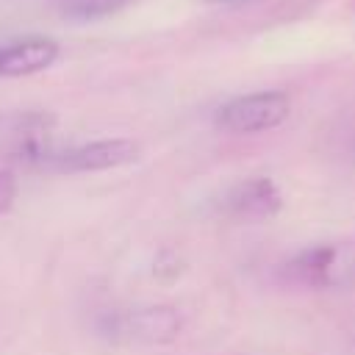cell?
<instances>
[{"label": "cell", "instance_id": "7a4b0ae2", "mask_svg": "<svg viewBox=\"0 0 355 355\" xmlns=\"http://www.w3.org/2000/svg\"><path fill=\"white\" fill-rule=\"evenodd\" d=\"M183 316L172 305H147L122 313H111L103 322V333L139 344H169L180 336Z\"/></svg>", "mask_w": 355, "mask_h": 355}, {"label": "cell", "instance_id": "52a82bcc", "mask_svg": "<svg viewBox=\"0 0 355 355\" xmlns=\"http://www.w3.org/2000/svg\"><path fill=\"white\" fill-rule=\"evenodd\" d=\"M128 3H133V0H58V11L67 19L86 22V19H100V17L116 14Z\"/></svg>", "mask_w": 355, "mask_h": 355}, {"label": "cell", "instance_id": "8992f818", "mask_svg": "<svg viewBox=\"0 0 355 355\" xmlns=\"http://www.w3.org/2000/svg\"><path fill=\"white\" fill-rule=\"evenodd\" d=\"M333 266H336V247H330V244H313V247H305L302 252L291 255L283 263L280 275L291 286L324 288V286L333 283Z\"/></svg>", "mask_w": 355, "mask_h": 355}, {"label": "cell", "instance_id": "3957f363", "mask_svg": "<svg viewBox=\"0 0 355 355\" xmlns=\"http://www.w3.org/2000/svg\"><path fill=\"white\" fill-rule=\"evenodd\" d=\"M139 158V144L130 139H100L89 141L72 150L53 153L47 161V169L55 172H103V169H116L125 164H133Z\"/></svg>", "mask_w": 355, "mask_h": 355}, {"label": "cell", "instance_id": "6da1fadb", "mask_svg": "<svg viewBox=\"0 0 355 355\" xmlns=\"http://www.w3.org/2000/svg\"><path fill=\"white\" fill-rule=\"evenodd\" d=\"M291 111V100L286 92H255L241 94L219 105L216 125L230 133H261L286 122Z\"/></svg>", "mask_w": 355, "mask_h": 355}, {"label": "cell", "instance_id": "9c48e42d", "mask_svg": "<svg viewBox=\"0 0 355 355\" xmlns=\"http://www.w3.org/2000/svg\"><path fill=\"white\" fill-rule=\"evenodd\" d=\"M202 3H225V0H202Z\"/></svg>", "mask_w": 355, "mask_h": 355}, {"label": "cell", "instance_id": "ba28073f", "mask_svg": "<svg viewBox=\"0 0 355 355\" xmlns=\"http://www.w3.org/2000/svg\"><path fill=\"white\" fill-rule=\"evenodd\" d=\"M17 197V180L8 172H0V211H6Z\"/></svg>", "mask_w": 355, "mask_h": 355}, {"label": "cell", "instance_id": "277c9868", "mask_svg": "<svg viewBox=\"0 0 355 355\" xmlns=\"http://www.w3.org/2000/svg\"><path fill=\"white\" fill-rule=\"evenodd\" d=\"M280 205H283L280 189L263 175L236 183L222 200L225 214L233 216V219H244V222L269 219V216H275L280 211Z\"/></svg>", "mask_w": 355, "mask_h": 355}, {"label": "cell", "instance_id": "5b68a950", "mask_svg": "<svg viewBox=\"0 0 355 355\" xmlns=\"http://www.w3.org/2000/svg\"><path fill=\"white\" fill-rule=\"evenodd\" d=\"M58 58V44L47 36H28L0 44V78H19L47 69Z\"/></svg>", "mask_w": 355, "mask_h": 355}]
</instances>
